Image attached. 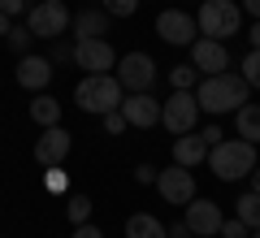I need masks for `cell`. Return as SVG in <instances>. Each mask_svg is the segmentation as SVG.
Segmentation results:
<instances>
[{
	"label": "cell",
	"mask_w": 260,
	"mask_h": 238,
	"mask_svg": "<svg viewBox=\"0 0 260 238\" xmlns=\"http://www.w3.org/2000/svg\"><path fill=\"white\" fill-rule=\"evenodd\" d=\"M70 61H78V70H87V74H109L113 65H117L109 39H78V44L70 48Z\"/></svg>",
	"instance_id": "cell-10"
},
{
	"label": "cell",
	"mask_w": 260,
	"mask_h": 238,
	"mask_svg": "<svg viewBox=\"0 0 260 238\" xmlns=\"http://www.w3.org/2000/svg\"><path fill=\"white\" fill-rule=\"evenodd\" d=\"M156 35L165 39V44L182 48V44H191V39H200V26H195L191 13H182V9H165V13L156 18Z\"/></svg>",
	"instance_id": "cell-13"
},
{
	"label": "cell",
	"mask_w": 260,
	"mask_h": 238,
	"mask_svg": "<svg viewBox=\"0 0 260 238\" xmlns=\"http://www.w3.org/2000/svg\"><path fill=\"white\" fill-rule=\"evenodd\" d=\"M195 83H200V70H195V65L169 70V87H174V91H195Z\"/></svg>",
	"instance_id": "cell-22"
},
{
	"label": "cell",
	"mask_w": 260,
	"mask_h": 238,
	"mask_svg": "<svg viewBox=\"0 0 260 238\" xmlns=\"http://www.w3.org/2000/svg\"><path fill=\"white\" fill-rule=\"evenodd\" d=\"M9 26H13V18H5V13H0V39L9 35Z\"/></svg>",
	"instance_id": "cell-36"
},
{
	"label": "cell",
	"mask_w": 260,
	"mask_h": 238,
	"mask_svg": "<svg viewBox=\"0 0 260 238\" xmlns=\"http://www.w3.org/2000/svg\"><path fill=\"white\" fill-rule=\"evenodd\" d=\"M100 9L109 18H130V13L139 9V0H100Z\"/></svg>",
	"instance_id": "cell-26"
},
{
	"label": "cell",
	"mask_w": 260,
	"mask_h": 238,
	"mask_svg": "<svg viewBox=\"0 0 260 238\" xmlns=\"http://www.w3.org/2000/svg\"><path fill=\"white\" fill-rule=\"evenodd\" d=\"M70 26H74L78 39H104V30H109V13H104V9H83L78 18H70Z\"/></svg>",
	"instance_id": "cell-17"
},
{
	"label": "cell",
	"mask_w": 260,
	"mask_h": 238,
	"mask_svg": "<svg viewBox=\"0 0 260 238\" xmlns=\"http://www.w3.org/2000/svg\"><path fill=\"white\" fill-rule=\"evenodd\" d=\"M247 178H251V191H256V195H260V160H256V169H251V174H247Z\"/></svg>",
	"instance_id": "cell-35"
},
{
	"label": "cell",
	"mask_w": 260,
	"mask_h": 238,
	"mask_svg": "<svg viewBox=\"0 0 260 238\" xmlns=\"http://www.w3.org/2000/svg\"><path fill=\"white\" fill-rule=\"evenodd\" d=\"M200 134H204V139H208V147H213L217 139H221V126H208V130H200Z\"/></svg>",
	"instance_id": "cell-33"
},
{
	"label": "cell",
	"mask_w": 260,
	"mask_h": 238,
	"mask_svg": "<svg viewBox=\"0 0 260 238\" xmlns=\"http://www.w3.org/2000/svg\"><path fill=\"white\" fill-rule=\"evenodd\" d=\"M182 217H186V234L191 238H213L217 229H221V208H217L213 199H200L195 195L191 203H182Z\"/></svg>",
	"instance_id": "cell-8"
},
{
	"label": "cell",
	"mask_w": 260,
	"mask_h": 238,
	"mask_svg": "<svg viewBox=\"0 0 260 238\" xmlns=\"http://www.w3.org/2000/svg\"><path fill=\"white\" fill-rule=\"evenodd\" d=\"M243 83H247L251 91H260V48H251V52L243 56Z\"/></svg>",
	"instance_id": "cell-24"
},
{
	"label": "cell",
	"mask_w": 260,
	"mask_h": 238,
	"mask_svg": "<svg viewBox=\"0 0 260 238\" xmlns=\"http://www.w3.org/2000/svg\"><path fill=\"white\" fill-rule=\"evenodd\" d=\"M70 18H74V13L65 9V0H39L26 13V30L35 39H61L65 30H70Z\"/></svg>",
	"instance_id": "cell-5"
},
{
	"label": "cell",
	"mask_w": 260,
	"mask_h": 238,
	"mask_svg": "<svg viewBox=\"0 0 260 238\" xmlns=\"http://www.w3.org/2000/svg\"><path fill=\"white\" fill-rule=\"evenodd\" d=\"M195 121H200V104L191 91H174L169 100H160V126L169 134H186V130H195Z\"/></svg>",
	"instance_id": "cell-7"
},
{
	"label": "cell",
	"mask_w": 260,
	"mask_h": 238,
	"mask_svg": "<svg viewBox=\"0 0 260 238\" xmlns=\"http://www.w3.org/2000/svg\"><path fill=\"white\" fill-rule=\"evenodd\" d=\"M113 78L121 83V91H152V83H156V61L148 52H126L117 61V74Z\"/></svg>",
	"instance_id": "cell-6"
},
{
	"label": "cell",
	"mask_w": 260,
	"mask_h": 238,
	"mask_svg": "<svg viewBox=\"0 0 260 238\" xmlns=\"http://www.w3.org/2000/svg\"><path fill=\"white\" fill-rule=\"evenodd\" d=\"M234 208H239V221H243L247 229H260V195H256V191L239 195V203H234Z\"/></svg>",
	"instance_id": "cell-21"
},
{
	"label": "cell",
	"mask_w": 260,
	"mask_h": 238,
	"mask_svg": "<svg viewBox=\"0 0 260 238\" xmlns=\"http://www.w3.org/2000/svg\"><path fill=\"white\" fill-rule=\"evenodd\" d=\"M104 130H109V134H121V130H126V117H121L117 109H113V113H104Z\"/></svg>",
	"instance_id": "cell-28"
},
{
	"label": "cell",
	"mask_w": 260,
	"mask_h": 238,
	"mask_svg": "<svg viewBox=\"0 0 260 238\" xmlns=\"http://www.w3.org/2000/svg\"><path fill=\"white\" fill-rule=\"evenodd\" d=\"M251 238H260V229H251Z\"/></svg>",
	"instance_id": "cell-39"
},
{
	"label": "cell",
	"mask_w": 260,
	"mask_h": 238,
	"mask_svg": "<svg viewBox=\"0 0 260 238\" xmlns=\"http://www.w3.org/2000/svg\"><path fill=\"white\" fill-rule=\"evenodd\" d=\"M204 156H208V139L200 134V130H186V134H178V143H174V165L195 169V165H204Z\"/></svg>",
	"instance_id": "cell-16"
},
{
	"label": "cell",
	"mask_w": 260,
	"mask_h": 238,
	"mask_svg": "<svg viewBox=\"0 0 260 238\" xmlns=\"http://www.w3.org/2000/svg\"><path fill=\"white\" fill-rule=\"evenodd\" d=\"M243 9H247V13H251V18H256V22H260V0H243Z\"/></svg>",
	"instance_id": "cell-34"
},
{
	"label": "cell",
	"mask_w": 260,
	"mask_h": 238,
	"mask_svg": "<svg viewBox=\"0 0 260 238\" xmlns=\"http://www.w3.org/2000/svg\"><path fill=\"white\" fill-rule=\"evenodd\" d=\"M48 186H52V191H65V174H61V165H52V174H48Z\"/></svg>",
	"instance_id": "cell-31"
},
{
	"label": "cell",
	"mask_w": 260,
	"mask_h": 238,
	"mask_svg": "<svg viewBox=\"0 0 260 238\" xmlns=\"http://www.w3.org/2000/svg\"><path fill=\"white\" fill-rule=\"evenodd\" d=\"M247 91L251 87L243 83V74H230V70H221V74H208V78H200L195 83V104H200V113H234L239 104H247Z\"/></svg>",
	"instance_id": "cell-1"
},
{
	"label": "cell",
	"mask_w": 260,
	"mask_h": 238,
	"mask_svg": "<svg viewBox=\"0 0 260 238\" xmlns=\"http://www.w3.org/2000/svg\"><path fill=\"white\" fill-rule=\"evenodd\" d=\"M74 100H78L83 113L104 117V113H113L121 104V83L113 78V74H87V78L74 83Z\"/></svg>",
	"instance_id": "cell-3"
},
{
	"label": "cell",
	"mask_w": 260,
	"mask_h": 238,
	"mask_svg": "<svg viewBox=\"0 0 260 238\" xmlns=\"http://www.w3.org/2000/svg\"><path fill=\"white\" fill-rule=\"evenodd\" d=\"M135 182H143V186L156 182V165H139V169H135Z\"/></svg>",
	"instance_id": "cell-30"
},
{
	"label": "cell",
	"mask_w": 260,
	"mask_h": 238,
	"mask_svg": "<svg viewBox=\"0 0 260 238\" xmlns=\"http://www.w3.org/2000/svg\"><path fill=\"white\" fill-rule=\"evenodd\" d=\"M126 238H169V229L152 212H130L126 217Z\"/></svg>",
	"instance_id": "cell-18"
},
{
	"label": "cell",
	"mask_w": 260,
	"mask_h": 238,
	"mask_svg": "<svg viewBox=\"0 0 260 238\" xmlns=\"http://www.w3.org/2000/svg\"><path fill=\"white\" fill-rule=\"evenodd\" d=\"M74 238H104V234H100L95 225H87V221H83V225H74Z\"/></svg>",
	"instance_id": "cell-32"
},
{
	"label": "cell",
	"mask_w": 260,
	"mask_h": 238,
	"mask_svg": "<svg viewBox=\"0 0 260 238\" xmlns=\"http://www.w3.org/2000/svg\"><path fill=\"white\" fill-rule=\"evenodd\" d=\"M251 48H260V22H251Z\"/></svg>",
	"instance_id": "cell-37"
},
{
	"label": "cell",
	"mask_w": 260,
	"mask_h": 238,
	"mask_svg": "<svg viewBox=\"0 0 260 238\" xmlns=\"http://www.w3.org/2000/svg\"><path fill=\"white\" fill-rule=\"evenodd\" d=\"M191 65L200 74H221V70H230V52H225V44L221 39H208V35H200V39H191Z\"/></svg>",
	"instance_id": "cell-12"
},
{
	"label": "cell",
	"mask_w": 260,
	"mask_h": 238,
	"mask_svg": "<svg viewBox=\"0 0 260 238\" xmlns=\"http://www.w3.org/2000/svg\"><path fill=\"white\" fill-rule=\"evenodd\" d=\"M195 26H200V35H208V39H230V35H239V26H243V9L234 5V0H204L200 5V18H195Z\"/></svg>",
	"instance_id": "cell-4"
},
{
	"label": "cell",
	"mask_w": 260,
	"mask_h": 238,
	"mask_svg": "<svg viewBox=\"0 0 260 238\" xmlns=\"http://www.w3.org/2000/svg\"><path fill=\"white\" fill-rule=\"evenodd\" d=\"M234 121H239V134L247 143H260V104H239L234 109Z\"/></svg>",
	"instance_id": "cell-20"
},
{
	"label": "cell",
	"mask_w": 260,
	"mask_h": 238,
	"mask_svg": "<svg viewBox=\"0 0 260 238\" xmlns=\"http://www.w3.org/2000/svg\"><path fill=\"white\" fill-rule=\"evenodd\" d=\"M30 121H35V126H61V104L48 91H39L35 100H30Z\"/></svg>",
	"instance_id": "cell-19"
},
{
	"label": "cell",
	"mask_w": 260,
	"mask_h": 238,
	"mask_svg": "<svg viewBox=\"0 0 260 238\" xmlns=\"http://www.w3.org/2000/svg\"><path fill=\"white\" fill-rule=\"evenodd\" d=\"M52 74H56V70H52V61H48V56H30V52H26V56L18 61V83L26 87V91H35V95L48 91Z\"/></svg>",
	"instance_id": "cell-15"
},
{
	"label": "cell",
	"mask_w": 260,
	"mask_h": 238,
	"mask_svg": "<svg viewBox=\"0 0 260 238\" xmlns=\"http://www.w3.org/2000/svg\"><path fill=\"white\" fill-rule=\"evenodd\" d=\"M65 217H70V225H83V221L91 217V199H87V195H70V199H65Z\"/></svg>",
	"instance_id": "cell-23"
},
{
	"label": "cell",
	"mask_w": 260,
	"mask_h": 238,
	"mask_svg": "<svg viewBox=\"0 0 260 238\" xmlns=\"http://www.w3.org/2000/svg\"><path fill=\"white\" fill-rule=\"evenodd\" d=\"M204 160L221 182H239V178H247L256 169V143H247V139H217Z\"/></svg>",
	"instance_id": "cell-2"
},
{
	"label": "cell",
	"mask_w": 260,
	"mask_h": 238,
	"mask_svg": "<svg viewBox=\"0 0 260 238\" xmlns=\"http://www.w3.org/2000/svg\"><path fill=\"white\" fill-rule=\"evenodd\" d=\"M156 191L165 195L169 203H191L195 199V178H191V169H182V165H169V169H156Z\"/></svg>",
	"instance_id": "cell-11"
},
{
	"label": "cell",
	"mask_w": 260,
	"mask_h": 238,
	"mask_svg": "<svg viewBox=\"0 0 260 238\" xmlns=\"http://www.w3.org/2000/svg\"><path fill=\"white\" fill-rule=\"evenodd\" d=\"M5 39H9V48H13L18 56H26V52H30V39H35V35H30L26 26H9V35H5Z\"/></svg>",
	"instance_id": "cell-25"
},
{
	"label": "cell",
	"mask_w": 260,
	"mask_h": 238,
	"mask_svg": "<svg viewBox=\"0 0 260 238\" xmlns=\"http://www.w3.org/2000/svg\"><path fill=\"white\" fill-rule=\"evenodd\" d=\"M169 238H191V234H186V225H178V229H174V234H169Z\"/></svg>",
	"instance_id": "cell-38"
},
{
	"label": "cell",
	"mask_w": 260,
	"mask_h": 238,
	"mask_svg": "<svg viewBox=\"0 0 260 238\" xmlns=\"http://www.w3.org/2000/svg\"><path fill=\"white\" fill-rule=\"evenodd\" d=\"M65 156H70V130L44 126V134H39V143H35V160L52 169V165H61Z\"/></svg>",
	"instance_id": "cell-14"
},
{
	"label": "cell",
	"mask_w": 260,
	"mask_h": 238,
	"mask_svg": "<svg viewBox=\"0 0 260 238\" xmlns=\"http://www.w3.org/2000/svg\"><path fill=\"white\" fill-rule=\"evenodd\" d=\"M22 9H26V0H0V13H5V18H18Z\"/></svg>",
	"instance_id": "cell-29"
},
{
	"label": "cell",
	"mask_w": 260,
	"mask_h": 238,
	"mask_svg": "<svg viewBox=\"0 0 260 238\" xmlns=\"http://www.w3.org/2000/svg\"><path fill=\"white\" fill-rule=\"evenodd\" d=\"M217 234H221V238H247V225L234 217V221H221V229H217Z\"/></svg>",
	"instance_id": "cell-27"
},
{
	"label": "cell",
	"mask_w": 260,
	"mask_h": 238,
	"mask_svg": "<svg viewBox=\"0 0 260 238\" xmlns=\"http://www.w3.org/2000/svg\"><path fill=\"white\" fill-rule=\"evenodd\" d=\"M117 113L126 117V126H139V130H152L160 121V100L152 91H130V95H121V104H117Z\"/></svg>",
	"instance_id": "cell-9"
}]
</instances>
